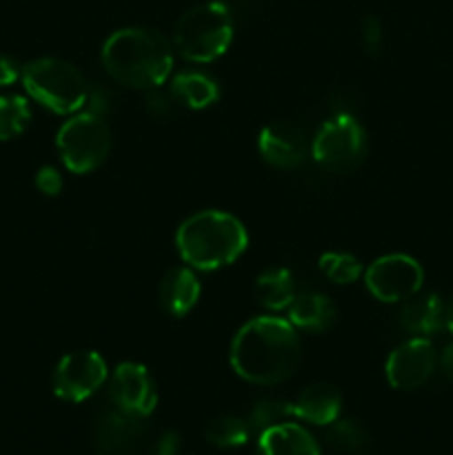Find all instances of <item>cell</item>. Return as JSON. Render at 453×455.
Here are the masks:
<instances>
[{"label": "cell", "instance_id": "cell-1", "mask_svg": "<svg viewBox=\"0 0 453 455\" xmlns=\"http://www.w3.org/2000/svg\"><path fill=\"white\" fill-rule=\"evenodd\" d=\"M229 360L234 371L251 385H280L300 363V338L289 320L258 315L238 329Z\"/></svg>", "mask_w": 453, "mask_h": 455}, {"label": "cell", "instance_id": "cell-2", "mask_svg": "<svg viewBox=\"0 0 453 455\" xmlns=\"http://www.w3.org/2000/svg\"><path fill=\"white\" fill-rule=\"evenodd\" d=\"M100 60L115 83L129 89H158L173 71L171 43L151 27H124L105 40Z\"/></svg>", "mask_w": 453, "mask_h": 455}, {"label": "cell", "instance_id": "cell-3", "mask_svg": "<svg viewBox=\"0 0 453 455\" xmlns=\"http://www.w3.org/2000/svg\"><path fill=\"white\" fill-rule=\"evenodd\" d=\"M176 247L187 267L216 271L234 265L247 251L249 234L234 213L204 209L178 227Z\"/></svg>", "mask_w": 453, "mask_h": 455}, {"label": "cell", "instance_id": "cell-4", "mask_svg": "<svg viewBox=\"0 0 453 455\" xmlns=\"http://www.w3.org/2000/svg\"><path fill=\"white\" fill-rule=\"evenodd\" d=\"M234 40V16L220 0L187 9L173 29V47L189 62H213L225 56Z\"/></svg>", "mask_w": 453, "mask_h": 455}, {"label": "cell", "instance_id": "cell-5", "mask_svg": "<svg viewBox=\"0 0 453 455\" xmlns=\"http://www.w3.org/2000/svg\"><path fill=\"white\" fill-rule=\"evenodd\" d=\"M27 93L60 116L76 114L89 102V87L76 65L62 58H36L22 67Z\"/></svg>", "mask_w": 453, "mask_h": 455}, {"label": "cell", "instance_id": "cell-6", "mask_svg": "<svg viewBox=\"0 0 453 455\" xmlns=\"http://www.w3.org/2000/svg\"><path fill=\"white\" fill-rule=\"evenodd\" d=\"M111 129L105 116L96 111L76 114L58 129L56 149L62 164L71 173H91L102 167L111 151Z\"/></svg>", "mask_w": 453, "mask_h": 455}, {"label": "cell", "instance_id": "cell-7", "mask_svg": "<svg viewBox=\"0 0 453 455\" xmlns=\"http://www.w3.org/2000/svg\"><path fill=\"white\" fill-rule=\"evenodd\" d=\"M369 138L362 124L351 114H338L324 120L311 142L315 163L331 173H351L362 164Z\"/></svg>", "mask_w": 453, "mask_h": 455}, {"label": "cell", "instance_id": "cell-8", "mask_svg": "<svg viewBox=\"0 0 453 455\" xmlns=\"http://www.w3.org/2000/svg\"><path fill=\"white\" fill-rule=\"evenodd\" d=\"M364 284L380 302H404L416 296L425 284V269L407 253H389L364 269Z\"/></svg>", "mask_w": 453, "mask_h": 455}, {"label": "cell", "instance_id": "cell-9", "mask_svg": "<svg viewBox=\"0 0 453 455\" xmlns=\"http://www.w3.org/2000/svg\"><path fill=\"white\" fill-rule=\"evenodd\" d=\"M109 378L107 363L96 351H74L53 371V394L65 403H84L102 389Z\"/></svg>", "mask_w": 453, "mask_h": 455}, {"label": "cell", "instance_id": "cell-10", "mask_svg": "<svg viewBox=\"0 0 453 455\" xmlns=\"http://www.w3.org/2000/svg\"><path fill=\"white\" fill-rule=\"evenodd\" d=\"M438 367V354L426 338H411L386 358V380L398 391H416L429 382Z\"/></svg>", "mask_w": 453, "mask_h": 455}, {"label": "cell", "instance_id": "cell-11", "mask_svg": "<svg viewBox=\"0 0 453 455\" xmlns=\"http://www.w3.org/2000/svg\"><path fill=\"white\" fill-rule=\"evenodd\" d=\"M109 395L114 407L138 418H147L158 404V387L149 369L138 363H123L114 369Z\"/></svg>", "mask_w": 453, "mask_h": 455}, {"label": "cell", "instance_id": "cell-12", "mask_svg": "<svg viewBox=\"0 0 453 455\" xmlns=\"http://www.w3.org/2000/svg\"><path fill=\"white\" fill-rule=\"evenodd\" d=\"M142 435H145V418L111 407L96 418L93 449L98 455H129Z\"/></svg>", "mask_w": 453, "mask_h": 455}, {"label": "cell", "instance_id": "cell-13", "mask_svg": "<svg viewBox=\"0 0 453 455\" xmlns=\"http://www.w3.org/2000/svg\"><path fill=\"white\" fill-rule=\"evenodd\" d=\"M258 151L262 160L275 169H298L306 160L309 147H306L305 133L300 127L275 120L266 124L258 136Z\"/></svg>", "mask_w": 453, "mask_h": 455}, {"label": "cell", "instance_id": "cell-14", "mask_svg": "<svg viewBox=\"0 0 453 455\" xmlns=\"http://www.w3.org/2000/svg\"><path fill=\"white\" fill-rule=\"evenodd\" d=\"M293 416L298 420H305L309 425L329 427L340 418L342 411V394L333 385L327 382H315L305 387L291 403Z\"/></svg>", "mask_w": 453, "mask_h": 455}, {"label": "cell", "instance_id": "cell-15", "mask_svg": "<svg viewBox=\"0 0 453 455\" xmlns=\"http://www.w3.org/2000/svg\"><path fill=\"white\" fill-rule=\"evenodd\" d=\"M200 293H203V287H200V280L195 278L191 267L169 269L158 289L160 305L173 318H182V315L189 314L198 305Z\"/></svg>", "mask_w": 453, "mask_h": 455}, {"label": "cell", "instance_id": "cell-16", "mask_svg": "<svg viewBox=\"0 0 453 455\" xmlns=\"http://www.w3.org/2000/svg\"><path fill=\"white\" fill-rule=\"evenodd\" d=\"M258 455H320V449L309 431L293 422H282L260 431Z\"/></svg>", "mask_w": 453, "mask_h": 455}, {"label": "cell", "instance_id": "cell-17", "mask_svg": "<svg viewBox=\"0 0 453 455\" xmlns=\"http://www.w3.org/2000/svg\"><path fill=\"white\" fill-rule=\"evenodd\" d=\"M289 323L306 333H322L336 323L338 309L324 293H298L289 305Z\"/></svg>", "mask_w": 453, "mask_h": 455}, {"label": "cell", "instance_id": "cell-18", "mask_svg": "<svg viewBox=\"0 0 453 455\" xmlns=\"http://www.w3.org/2000/svg\"><path fill=\"white\" fill-rule=\"evenodd\" d=\"M400 323L409 333L431 336L444 327V302L435 293H420L404 300L400 311Z\"/></svg>", "mask_w": 453, "mask_h": 455}, {"label": "cell", "instance_id": "cell-19", "mask_svg": "<svg viewBox=\"0 0 453 455\" xmlns=\"http://www.w3.org/2000/svg\"><path fill=\"white\" fill-rule=\"evenodd\" d=\"M171 96L189 109H207L220 98V87L203 71H178L171 78Z\"/></svg>", "mask_w": 453, "mask_h": 455}, {"label": "cell", "instance_id": "cell-20", "mask_svg": "<svg viewBox=\"0 0 453 455\" xmlns=\"http://www.w3.org/2000/svg\"><path fill=\"white\" fill-rule=\"evenodd\" d=\"M253 293H256L258 302L269 311H284L293 302L296 293V280H293L291 271L282 269V267H274L260 274L253 284Z\"/></svg>", "mask_w": 453, "mask_h": 455}, {"label": "cell", "instance_id": "cell-21", "mask_svg": "<svg viewBox=\"0 0 453 455\" xmlns=\"http://www.w3.org/2000/svg\"><path fill=\"white\" fill-rule=\"evenodd\" d=\"M327 443L336 451L346 455H367L373 447L371 434L358 420H340V418L329 425Z\"/></svg>", "mask_w": 453, "mask_h": 455}, {"label": "cell", "instance_id": "cell-22", "mask_svg": "<svg viewBox=\"0 0 453 455\" xmlns=\"http://www.w3.org/2000/svg\"><path fill=\"white\" fill-rule=\"evenodd\" d=\"M31 107L22 96H0V142H7L27 132Z\"/></svg>", "mask_w": 453, "mask_h": 455}, {"label": "cell", "instance_id": "cell-23", "mask_svg": "<svg viewBox=\"0 0 453 455\" xmlns=\"http://www.w3.org/2000/svg\"><path fill=\"white\" fill-rule=\"evenodd\" d=\"M249 434L251 427L238 416H218L207 427V440L218 449L242 447L249 440Z\"/></svg>", "mask_w": 453, "mask_h": 455}, {"label": "cell", "instance_id": "cell-24", "mask_svg": "<svg viewBox=\"0 0 453 455\" xmlns=\"http://www.w3.org/2000/svg\"><path fill=\"white\" fill-rule=\"evenodd\" d=\"M320 271L333 284H354L364 275L362 262L345 251H327L318 260Z\"/></svg>", "mask_w": 453, "mask_h": 455}, {"label": "cell", "instance_id": "cell-25", "mask_svg": "<svg viewBox=\"0 0 453 455\" xmlns=\"http://www.w3.org/2000/svg\"><path fill=\"white\" fill-rule=\"evenodd\" d=\"M291 416H293V407L289 400L262 398L251 407L247 422L251 429L265 431V429H271V427H275V425H282V422H287V418H291Z\"/></svg>", "mask_w": 453, "mask_h": 455}, {"label": "cell", "instance_id": "cell-26", "mask_svg": "<svg viewBox=\"0 0 453 455\" xmlns=\"http://www.w3.org/2000/svg\"><path fill=\"white\" fill-rule=\"evenodd\" d=\"M382 25L376 16H367L360 25V43H362V49L371 56H378L382 47Z\"/></svg>", "mask_w": 453, "mask_h": 455}, {"label": "cell", "instance_id": "cell-27", "mask_svg": "<svg viewBox=\"0 0 453 455\" xmlns=\"http://www.w3.org/2000/svg\"><path fill=\"white\" fill-rule=\"evenodd\" d=\"M36 187H38L40 194L44 196H58L62 191V176L56 167L52 164H44L36 173Z\"/></svg>", "mask_w": 453, "mask_h": 455}, {"label": "cell", "instance_id": "cell-28", "mask_svg": "<svg viewBox=\"0 0 453 455\" xmlns=\"http://www.w3.org/2000/svg\"><path fill=\"white\" fill-rule=\"evenodd\" d=\"M20 76V69H18V62L13 58L3 56L0 53V87H9L13 84Z\"/></svg>", "mask_w": 453, "mask_h": 455}, {"label": "cell", "instance_id": "cell-29", "mask_svg": "<svg viewBox=\"0 0 453 455\" xmlns=\"http://www.w3.org/2000/svg\"><path fill=\"white\" fill-rule=\"evenodd\" d=\"M178 451V434L167 431V434L160 435V440L155 443V449L151 455H173Z\"/></svg>", "mask_w": 453, "mask_h": 455}, {"label": "cell", "instance_id": "cell-30", "mask_svg": "<svg viewBox=\"0 0 453 455\" xmlns=\"http://www.w3.org/2000/svg\"><path fill=\"white\" fill-rule=\"evenodd\" d=\"M438 363H440V369H442L444 378H449V380L453 382V342L451 345L444 347V351L440 354Z\"/></svg>", "mask_w": 453, "mask_h": 455}, {"label": "cell", "instance_id": "cell-31", "mask_svg": "<svg viewBox=\"0 0 453 455\" xmlns=\"http://www.w3.org/2000/svg\"><path fill=\"white\" fill-rule=\"evenodd\" d=\"M444 327L453 333V298L449 300V305H444Z\"/></svg>", "mask_w": 453, "mask_h": 455}]
</instances>
